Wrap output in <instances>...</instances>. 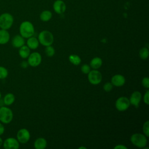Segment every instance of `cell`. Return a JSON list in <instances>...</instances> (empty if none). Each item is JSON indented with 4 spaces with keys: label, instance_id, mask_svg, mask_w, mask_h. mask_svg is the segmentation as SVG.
I'll return each mask as SVG.
<instances>
[{
    "label": "cell",
    "instance_id": "cell-17",
    "mask_svg": "<svg viewBox=\"0 0 149 149\" xmlns=\"http://www.w3.org/2000/svg\"><path fill=\"white\" fill-rule=\"evenodd\" d=\"M47 145L46 140L42 137L37 139L34 143V148L36 149H44L47 147Z\"/></svg>",
    "mask_w": 149,
    "mask_h": 149
},
{
    "label": "cell",
    "instance_id": "cell-26",
    "mask_svg": "<svg viewBox=\"0 0 149 149\" xmlns=\"http://www.w3.org/2000/svg\"><path fill=\"white\" fill-rule=\"evenodd\" d=\"M143 130L146 137L149 136V121L147 120L143 125Z\"/></svg>",
    "mask_w": 149,
    "mask_h": 149
},
{
    "label": "cell",
    "instance_id": "cell-1",
    "mask_svg": "<svg viewBox=\"0 0 149 149\" xmlns=\"http://www.w3.org/2000/svg\"><path fill=\"white\" fill-rule=\"evenodd\" d=\"M20 35L24 38H28L34 34V27L33 24L29 21L23 22L19 26Z\"/></svg>",
    "mask_w": 149,
    "mask_h": 149
},
{
    "label": "cell",
    "instance_id": "cell-21",
    "mask_svg": "<svg viewBox=\"0 0 149 149\" xmlns=\"http://www.w3.org/2000/svg\"><path fill=\"white\" fill-rule=\"evenodd\" d=\"M52 16V14L51 12L48 10H45L41 13L40 15V20L43 22H48L51 19Z\"/></svg>",
    "mask_w": 149,
    "mask_h": 149
},
{
    "label": "cell",
    "instance_id": "cell-9",
    "mask_svg": "<svg viewBox=\"0 0 149 149\" xmlns=\"http://www.w3.org/2000/svg\"><path fill=\"white\" fill-rule=\"evenodd\" d=\"M27 62L29 65L32 67H36L38 66L41 62V56L37 52L31 53L28 56Z\"/></svg>",
    "mask_w": 149,
    "mask_h": 149
},
{
    "label": "cell",
    "instance_id": "cell-19",
    "mask_svg": "<svg viewBox=\"0 0 149 149\" xmlns=\"http://www.w3.org/2000/svg\"><path fill=\"white\" fill-rule=\"evenodd\" d=\"M15 97L13 94L10 93L6 94L3 98V103L6 106H9L12 105L15 102Z\"/></svg>",
    "mask_w": 149,
    "mask_h": 149
},
{
    "label": "cell",
    "instance_id": "cell-36",
    "mask_svg": "<svg viewBox=\"0 0 149 149\" xmlns=\"http://www.w3.org/2000/svg\"><path fill=\"white\" fill-rule=\"evenodd\" d=\"M1 97H2V94H1V93L0 92V99L1 98Z\"/></svg>",
    "mask_w": 149,
    "mask_h": 149
},
{
    "label": "cell",
    "instance_id": "cell-18",
    "mask_svg": "<svg viewBox=\"0 0 149 149\" xmlns=\"http://www.w3.org/2000/svg\"><path fill=\"white\" fill-rule=\"evenodd\" d=\"M30 54V49L27 45H23V46L19 48V55L22 58H23V59L27 58H28Z\"/></svg>",
    "mask_w": 149,
    "mask_h": 149
},
{
    "label": "cell",
    "instance_id": "cell-2",
    "mask_svg": "<svg viewBox=\"0 0 149 149\" xmlns=\"http://www.w3.org/2000/svg\"><path fill=\"white\" fill-rule=\"evenodd\" d=\"M13 118L12 109L6 106L0 107V122L3 124L10 123Z\"/></svg>",
    "mask_w": 149,
    "mask_h": 149
},
{
    "label": "cell",
    "instance_id": "cell-5",
    "mask_svg": "<svg viewBox=\"0 0 149 149\" xmlns=\"http://www.w3.org/2000/svg\"><path fill=\"white\" fill-rule=\"evenodd\" d=\"M130 141L133 144L139 148H144L147 144L146 136L141 133H134L130 137Z\"/></svg>",
    "mask_w": 149,
    "mask_h": 149
},
{
    "label": "cell",
    "instance_id": "cell-27",
    "mask_svg": "<svg viewBox=\"0 0 149 149\" xmlns=\"http://www.w3.org/2000/svg\"><path fill=\"white\" fill-rule=\"evenodd\" d=\"M81 72L84 74H88L90 71V67L87 64H84L81 67Z\"/></svg>",
    "mask_w": 149,
    "mask_h": 149
},
{
    "label": "cell",
    "instance_id": "cell-25",
    "mask_svg": "<svg viewBox=\"0 0 149 149\" xmlns=\"http://www.w3.org/2000/svg\"><path fill=\"white\" fill-rule=\"evenodd\" d=\"M8 76V70L2 66H0V79H4Z\"/></svg>",
    "mask_w": 149,
    "mask_h": 149
},
{
    "label": "cell",
    "instance_id": "cell-22",
    "mask_svg": "<svg viewBox=\"0 0 149 149\" xmlns=\"http://www.w3.org/2000/svg\"><path fill=\"white\" fill-rule=\"evenodd\" d=\"M69 61L74 65H79L81 62V58L77 55H70L69 56Z\"/></svg>",
    "mask_w": 149,
    "mask_h": 149
},
{
    "label": "cell",
    "instance_id": "cell-10",
    "mask_svg": "<svg viewBox=\"0 0 149 149\" xmlns=\"http://www.w3.org/2000/svg\"><path fill=\"white\" fill-rule=\"evenodd\" d=\"M3 147L5 149H18L19 142L14 137H8L3 142Z\"/></svg>",
    "mask_w": 149,
    "mask_h": 149
},
{
    "label": "cell",
    "instance_id": "cell-33",
    "mask_svg": "<svg viewBox=\"0 0 149 149\" xmlns=\"http://www.w3.org/2000/svg\"><path fill=\"white\" fill-rule=\"evenodd\" d=\"M29 65V63L27 62L26 61H23L21 63H20V66L22 68H26Z\"/></svg>",
    "mask_w": 149,
    "mask_h": 149
},
{
    "label": "cell",
    "instance_id": "cell-34",
    "mask_svg": "<svg viewBox=\"0 0 149 149\" xmlns=\"http://www.w3.org/2000/svg\"><path fill=\"white\" fill-rule=\"evenodd\" d=\"M3 141L2 140V139L0 137V147L2 146V144H3Z\"/></svg>",
    "mask_w": 149,
    "mask_h": 149
},
{
    "label": "cell",
    "instance_id": "cell-4",
    "mask_svg": "<svg viewBox=\"0 0 149 149\" xmlns=\"http://www.w3.org/2000/svg\"><path fill=\"white\" fill-rule=\"evenodd\" d=\"M38 40L44 46L51 45L54 41V36L50 31L43 30L39 33Z\"/></svg>",
    "mask_w": 149,
    "mask_h": 149
},
{
    "label": "cell",
    "instance_id": "cell-23",
    "mask_svg": "<svg viewBox=\"0 0 149 149\" xmlns=\"http://www.w3.org/2000/svg\"><path fill=\"white\" fill-rule=\"evenodd\" d=\"M149 55V51L147 48L143 47L139 51V56L142 59H146L148 58Z\"/></svg>",
    "mask_w": 149,
    "mask_h": 149
},
{
    "label": "cell",
    "instance_id": "cell-32",
    "mask_svg": "<svg viewBox=\"0 0 149 149\" xmlns=\"http://www.w3.org/2000/svg\"><path fill=\"white\" fill-rule=\"evenodd\" d=\"M127 149V148L123 146V145H120V144H119V145H117L115 147H114V149Z\"/></svg>",
    "mask_w": 149,
    "mask_h": 149
},
{
    "label": "cell",
    "instance_id": "cell-35",
    "mask_svg": "<svg viewBox=\"0 0 149 149\" xmlns=\"http://www.w3.org/2000/svg\"><path fill=\"white\" fill-rule=\"evenodd\" d=\"M79 149H81V148H84V149H86V147H80L79 148Z\"/></svg>",
    "mask_w": 149,
    "mask_h": 149
},
{
    "label": "cell",
    "instance_id": "cell-16",
    "mask_svg": "<svg viewBox=\"0 0 149 149\" xmlns=\"http://www.w3.org/2000/svg\"><path fill=\"white\" fill-rule=\"evenodd\" d=\"M38 45H39V41L36 37L31 36L28 38V40H27V46L30 49H35L37 48Z\"/></svg>",
    "mask_w": 149,
    "mask_h": 149
},
{
    "label": "cell",
    "instance_id": "cell-31",
    "mask_svg": "<svg viewBox=\"0 0 149 149\" xmlns=\"http://www.w3.org/2000/svg\"><path fill=\"white\" fill-rule=\"evenodd\" d=\"M5 132V127L2 125V123L0 122V136L2 135Z\"/></svg>",
    "mask_w": 149,
    "mask_h": 149
},
{
    "label": "cell",
    "instance_id": "cell-14",
    "mask_svg": "<svg viewBox=\"0 0 149 149\" xmlns=\"http://www.w3.org/2000/svg\"><path fill=\"white\" fill-rule=\"evenodd\" d=\"M25 41L24 38L20 35H16L12 40V45L13 47L19 48L24 45Z\"/></svg>",
    "mask_w": 149,
    "mask_h": 149
},
{
    "label": "cell",
    "instance_id": "cell-3",
    "mask_svg": "<svg viewBox=\"0 0 149 149\" xmlns=\"http://www.w3.org/2000/svg\"><path fill=\"white\" fill-rule=\"evenodd\" d=\"M14 19L9 13H3L0 15V28L1 29L8 30L13 25Z\"/></svg>",
    "mask_w": 149,
    "mask_h": 149
},
{
    "label": "cell",
    "instance_id": "cell-20",
    "mask_svg": "<svg viewBox=\"0 0 149 149\" xmlns=\"http://www.w3.org/2000/svg\"><path fill=\"white\" fill-rule=\"evenodd\" d=\"M102 64V61L101 58L99 57H95L91 59L90 62V66L94 69H97L100 68Z\"/></svg>",
    "mask_w": 149,
    "mask_h": 149
},
{
    "label": "cell",
    "instance_id": "cell-6",
    "mask_svg": "<svg viewBox=\"0 0 149 149\" xmlns=\"http://www.w3.org/2000/svg\"><path fill=\"white\" fill-rule=\"evenodd\" d=\"M102 78V77L101 72L97 70H90L88 73V80L89 82L93 85H97L100 83Z\"/></svg>",
    "mask_w": 149,
    "mask_h": 149
},
{
    "label": "cell",
    "instance_id": "cell-8",
    "mask_svg": "<svg viewBox=\"0 0 149 149\" xmlns=\"http://www.w3.org/2000/svg\"><path fill=\"white\" fill-rule=\"evenodd\" d=\"M16 137H17V140L19 143L24 144L28 142L29 140H30V134L29 131L27 129L25 128H23L18 130V132H17Z\"/></svg>",
    "mask_w": 149,
    "mask_h": 149
},
{
    "label": "cell",
    "instance_id": "cell-11",
    "mask_svg": "<svg viewBox=\"0 0 149 149\" xmlns=\"http://www.w3.org/2000/svg\"><path fill=\"white\" fill-rule=\"evenodd\" d=\"M54 10L58 14L63 13L66 9V6L62 0H56L53 3Z\"/></svg>",
    "mask_w": 149,
    "mask_h": 149
},
{
    "label": "cell",
    "instance_id": "cell-12",
    "mask_svg": "<svg viewBox=\"0 0 149 149\" xmlns=\"http://www.w3.org/2000/svg\"><path fill=\"white\" fill-rule=\"evenodd\" d=\"M141 94L140 93V92L138 91H135L130 96V98L129 99L130 104L137 108L139 107V104L141 101Z\"/></svg>",
    "mask_w": 149,
    "mask_h": 149
},
{
    "label": "cell",
    "instance_id": "cell-15",
    "mask_svg": "<svg viewBox=\"0 0 149 149\" xmlns=\"http://www.w3.org/2000/svg\"><path fill=\"white\" fill-rule=\"evenodd\" d=\"M10 40V34L7 30H0V45L7 44Z\"/></svg>",
    "mask_w": 149,
    "mask_h": 149
},
{
    "label": "cell",
    "instance_id": "cell-13",
    "mask_svg": "<svg viewBox=\"0 0 149 149\" xmlns=\"http://www.w3.org/2000/svg\"><path fill=\"white\" fill-rule=\"evenodd\" d=\"M125 83V78L123 75L115 74L111 79V83L112 85L117 87H120L124 85Z\"/></svg>",
    "mask_w": 149,
    "mask_h": 149
},
{
    "label": "cell",
    "instance_id": "cell-24",
    "mask_svg": "<svg viewBox=\"0 0 149 149\" xmlns=\"http://www.w3.org/2000/svg\"><path fill=\"white\" fill-rule=\"evenodd\" d=\"M45 52L48 56L52 57L55 54V49L51 45L46 46V48L45 49Z\"/></svg>",
    "mask_w": 149,
    "mask_h": 149
},
{
    "label": "cell",
    "instance_id": "cell-7",
    "mask_svg": "<svg viewBox=\"0 0 149 149\" xmlns=\"http://www.w3.org/2000/svg\"><path fill=\"white\" fill-rule=\"evenodd\" d=\"M130 104L129 99L126 97H120L116 101L115 107L119 111L122 112L127 109Z\"/></svg>",
    "mask_w": 149,
    "mask_h": 149
},
{
    "label": "cell",
    "instance_id": "cell-29",
    "mask_svg": "<svg viewBox=\"0 0 149 149\" xmlns=\"http://www.w3.org/2000/svg\"><path fill=\"white\" fill-rule=\"evenodd\" d=\"M142 85L146 88H148L149 87V79L148 77H144L141 81Z\"/></svg>",
    "mask_w": 149,
    "mask_h": 149
},
{
    "label": "cell",
    "instance_id": "cell-30",
    "mask_svg": "<svg viewBox=\"0 0 149 149\" xmlns=\"http://www.w3.org/2000/svg\"><path fill=\"white\" fill-rule=\"evenodd\" d=\"M148 94H149V91L147 90L146 92V93H145V94L144 95V97H143L144 102L147 105L149 104V95H148Z\"/></svg>",
    "mask_w": 149,
    "mask_h": 149
},
{
    "label": "cell",
    "instance_id": "cell-28",
    "mask_svg": "<svg viewBox=\"0 0 149 149\" xmlns=\"http://www.w3.org/2000/svg\"><path fill=\"white\" fill-rule=\"evenodd\" d=\"M104 90L107 91V92H109L110 91L112 88H113V85L111 83H109V82H108V83H105V84L104 85Z\"/></svg>",
    "mask_w": 149,
    "mask_h": 149
}]
</instances>
